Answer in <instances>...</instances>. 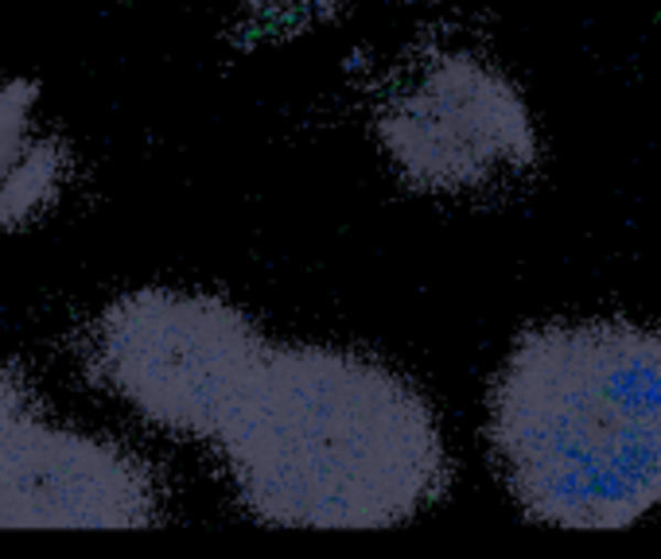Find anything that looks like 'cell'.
<instances>
[{"label": "cell", "mask_w": 661, "mask_h": 559, "mask_svg": "<svg viewBox=\"0 0 661 559\" xmlns=\"http://www.w3.org/2000/svg\"><path fill=\"white\" fill-rule=\"evenodd\" d=\"M210 447L241 509L277 528H393L447 490L432 404L350 346L269 338Z\"/></svg>", "instance_id": "1"}, {"label": "cell", "mask_w": 661, "mask_h": 559, "mask_svg": "<svg viewBox=\"0 0 661 559\" xmlns=\"http://www.w3.org/2000/svg\"><path fill=\"white\" fill-rule=\"evenodd\" d=\"M490 454L541 525L611 533L661 505V330L549 322L518 338L490 393Z\"/></svg>", "instance_id": "2"}, {"label": "cell", "mask_w": 661, "mask_h": 559, "mask_svg": "<svg viewBox=\"0 0 661 559\" xmlns=\"http://www.w3.org/2000/svg\"><path fill=\"white\" fill-rule=\"evenodd\" d=\"M269 338L238 304L191 288H137L94 319L86 354L109 396L149 428L215 443Z\"/></svg>", "instance_id": "3"}, {"label": "cell", "mask_w": 661, "mask_h": 559, "mask_svg": "<svg viewBox=\"0 0 661 559\" xmlns=\"http://www.w3.org/2000/svg\"><path fill=\"white\" fill-rule=\"evenodd\" d=\"M373 132L389 167L429 195H475L538 164V132L521 90L467 51L416 66L381 101Z\"/></svg>", "instance_id": "4"}, {"label": "cell", "mask_w": 661, "mask_h": 559, "mask_svg": "<svg viewBox=\"0 0 661 559\" xmlns=\"http://www.w3.org/2000/svg\"><path fill=\"white\" fill-rule=\"evenodd\" d=\"M160 478L124 443L32 416L0 443V528H149Z\"/></svg>", "instance_id": "5"}, {"label": "cell", "mask_w": 661, "mask_h": 559, "mask_svg": "<svg viewBox=\"0 0 661 559\" xmlns=\"http://www.w3.org/2000/svg\"><path fill=\"white\" fill-rule=\"evenodd\" d=\"M71 152L58 136H32L20 160L0 175V226H28L63 198Z\"/></svg>", "instance_id": "6"}, {"label": "cell", "mask_w": 661, "mask_h": 559, "mask_svg": "<svg viewBox=\"0 0 661 559\" xmlns=\"http://www.w3.org/2000/svg\"><path fill=\"white\" fill-rule=\"evenodd\" d=\"M35 101H40L35 86H28V83L0 86V175L9 172V167L20 160V152L32 144Z\"/></svg>", "instance_id": "7"}, {"label": "cell", "mask_w": 661, "mask_h": 559, "mask_svg": "<svg viewBox=\"0 0 661 559\" xmlns=\"http://www.w3.org/2000/svg\"><path fill=\"white\" fill-rule=\"evenodd\" d=\"M35 408H40V404L32 401V393H28L12 373H0V443H4Z\"/></svg>", "instance_id": "8"}, {"label": "cell", "mask_w": 661, "mask_h": 559, "mask_svg": "<svg viewBox=\"0 0 661 559\" xmlns=\"http://www.w3.org/2000/svg\"><path fill=\"white\" fill-rule=\"evenodd\" d=\"M238 4H246V9H289V4H296V0H238Z\"/></svg>", "instance_id": "9"}]
</instances>
